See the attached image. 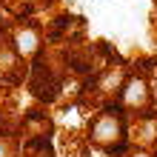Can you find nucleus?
Masks as SVG:
<instances>
[{
  "instance_id": "nucleus-2",
  "label": "nucleus",
  "mask_w": 157,
  "mask_h": 157,
  "mask_svg": "<svg viewBox=\"0 0 157 157\" xmlns=\"http://www.w3.org/2000/svg\"><path fill=\"white\" fill-rule=\"evenodd\" d=\"M14 43H17V52L20 54H32L34 49H37V34L29 32V29H23V32H17Z\"/></svg>"
},
{
  "instance_id": "nucleus-1",
  "label": "nucleus",
  "mask_w": 157,
  "mask_h": 157,
  "mask_svg": "<svg viewBox=\"0 0 157 157\" xmlns=\"http://www.w3.org/2000/svg\"><path fill=\"white\" fill-rule=\"evenodd\" d=\"M94 140L106 143V146H112V140L123 143V126H120V120L117 117H100L97 126H94Z\"/></svg>"
}]
</instances>
